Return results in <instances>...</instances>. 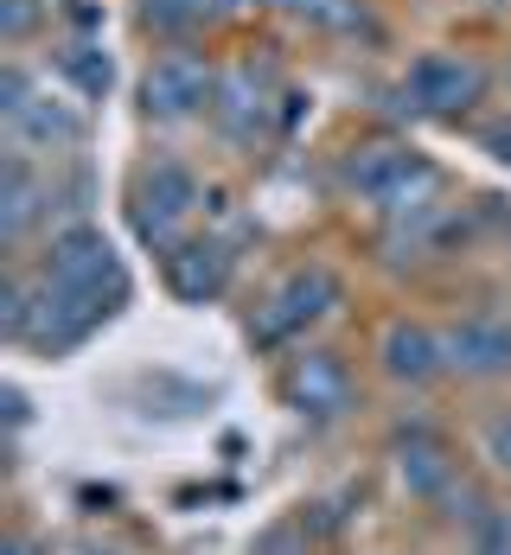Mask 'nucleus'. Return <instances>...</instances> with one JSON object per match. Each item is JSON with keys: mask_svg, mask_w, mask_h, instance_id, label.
<instances>
[{"mask_svg": "<svg viewBox=\"0 0 511 555\" xmlns=\"http://www.w3.org/2000/svg\"><path fill=\"white\" fill-rule=\"evenodd\" d=\"M345 307V281L327 269V262H307V269H294V275L256 307V320H250V345L256 351H282L294 338H307V326H320V320H333Z\"/></svg>", "mask_w": 511, "mask_h": 555, "instance_id": "7ed1b4c3", "label": "nucleus"}, {"mask_svg": "<svg viewBox=\"0 0 511 555\" xmlns=\"http://www.w3.org/2000/svg\"><path fill=\"white\" fill-rule=\"evenodd\" d=\"M205 205V185H199V172L186 167V160H141L135 172V185H128V223H135V236L154 249V256H173L179 243H186V223L192 211Z\"/></svg>", "mask_w": 511, "mask_h": 555, "instance_id": "f03ea898", "label": "nucleus"}, {"mask_svg": "<svg viewBox=\"0 0 511 555\" xmlns=\"http://www.w3.org/2000/svg\"><path fill=\"white\" fill-rule=\"evenodd\" d=\"M314 530H307V517L294 511V517H276V524H263L256 530V543H250V555H314Z\"/></svg>", "mask_w": 511, "mask_h": 555, "instance_id": "a211bd4d", "label": "nucleus"}, {"mask_svg": "<svg viewBox=\"0 0 511 555\" xmlns=\"http://www.w3.org/2000/svg\"><path fill=\"white\" fill-rule=\"evenodd\" d=\"M205 20V0H141V26L161 33V39H179Z\"/></svg>", "mask_w": 511, "mask_h": 555, "instance_id": "aec40b11", "label": "nucleus"}, {"mask_svg": "<svg viewBox=\"0 0 511 555\" xmlns=\"http://www.w3.org/2000/svg\"><path fill=\"white\" fill-rule=\"evenodd\" d=\"M7 422H13V428H26V422H33V409H26V389H20V384H7Z\"/></svg>", "mask_w": 511, "mask_h": 555, "instance_id": "5701e85b", "label": "nucleus"}, {"mask_svg": "<svg viewBox=\"0 0 511 555\" xmlns=\"http://www.w3.org/2000/svg\"><path fill=\"white\" fill-rule=\"evenodd\" d=\"M282 402L301 422H320L327 428V422H345L358 409V377H352V364H345L340 351L301 345L282 364Z\"/></svg>", "mask_w": 511, "mask_h": 555, "instance_id": "423d86ee", "label": "nucleus"}, {"mask_svg": "<svg viewBox=\"0 0 511 555\" xmlns=\"http://www.w3.org/2000/svg\"><path fill=\"white\" fill-rule=\"evenodd\" d=\"M480 460H486V473L493 479H511V409H486L480 415Z\"/></svg>", "mask_w": 511, "mask_h": 555, "instance_id": "6ab92c4d", "label": "nucleus"}, {"mask_svg": "<svg viewBox=\"0 0 511 555\" xmlns=\"http://www.w3.org/2000/svg\"><path fill=\"white\" fill-rule=\"evenodd\" d=\"M46 205H52V185H46L39 167L13 147L7 167H0V243H20L33 223L46 218Z\"/></svg>", "mask_w": 511, "mask_h": 555, "instance_id": "4468645a", "label": "nucleus"}, {"mask_svg": "<svg viewBox=\"0 0 511 555\" xmlns=\"http://www.w3.org/2000/svg\"><path fill=\"white\" fill-rule=\"evenodd\" d=\"M46 13H52V0H0V39H26Z\"/></svg>", "mask_w": 511, "mask_h": 555, "instance_id": "4be33fe9", "label": "nucleus"}, {"mask_svg": "<svg viewBox=\"0 0 511 555\" xmlns=\"http://www.w3.org/2000/svg\"><path fill=\"white\" fill-rule=\"evenodd\" d=\"M26 326H33V281L7 275V287H0V333L13 345H26Z\"/></svg>", "mask_w": 511, "mask_h": 555, "instance_id": "412c9836", "label": "nucleus"}, {"mask_svg": "<svg viewBox=\"0 0 511 555\" xmlns=\"http://www.w3.org/2000/svg\"><path fill=\"white\" fill-rule=\"evenodd\" d=\"M442 364L460 384H499V377H511V326L506 320H486V313L442 326Z\"/></svg>", "mask_w": 511, "mask_h": 555, "instance_id": "9d476101", "label": "nucleus"}, {"mask_svg": "<svg viewBox=\"0 0 511 555\" xmlns=\"http://www.w3.org/2000/svg\"><path fill=\"white\" fill-rule=\"evenodd\" d=\"M218 64L205 52H192V46H173L148 64V77H141V109L154 115V121H192V115L212 109V96H218Z\"/></svg>", "mask_w": 511, "mask_h": 555, "instance_id": "0eeeda50", "label": "nucleus"}, {"mask_svg": "<svg viewBox=\"0 0 511 555\" xmlns=\"http://www.w3.org/2000/svg\"><path fill=\"white\" fill-rule=\"evenodd\" d=\"M230 275H237V256H230L218 236H186L173 256H161V281L179 307H212L230 294Z\"/></svg>", "mask_w": 511, "mask_h": 555, "instance_id": "9b49d317", "label": "nucleus"}, {"mask_svg": "<svg viewBox=\"0 0 511 555\" xmlns=\"http://www.w3.org/2000/svg\"><path fill=\"white\" fill-rule=\"evenodd\" d=\"M282 96H288V90H282V77H276V64L237 57L225 77H218V96H212V121H218V134H225L230 147H256Z\"/></svg>", "mask_w": 511, "mask_h": 555, "instance_id": "6e6552de", "label": "nucleus"}, {"mask_svg": "<svg viewBox=\"0 0 511 555\" xmlns=\"http://www.w3.org/2000/svg\"><path fill=\"white\" fill-rule=\"evenodd\" d=\"M58 70H64V77H71L90 103H103V96L115 90V57L103 52L97 39H71V46L58 52Z\"/></svg>", "mask_w": 511, "mask_h": 555, "instance_id": "f3484780", "label": "nucleus"}, {"mask_svg": "<svg viewBox=\"0 0 511 555\" xmlns=\"http://www.w3.org/2000/svg\"><path fill=\"white\" fill-rule=\"evenodd\" d=\"M0 555H33V543H26V537H13V543H7Z\"/></svg>", "mask_w": 511, "mask_h": 555, "instance_id": "393cba45", "label": "nucleus"}, {"mask_svg": "<svg viewBox=\"0 0 511 555\" xmlns=\"http://www.w3.org/2000/svg\"><path fill=\"white\" fill-rule=\"evenodd\" d=\"M288 20H301V26H314V33H327V39H384V26L371 20V7L365 0H276Z\"/></svg>", "mask_w": 511, "mask_h": 555, "instance_id": "2eb2a0df", "label": "nucleus"}, {"mask_svg": "<svg viewBox=\"0 0 511 555\" xmlns=\"http://www.w3.org/2000/svg\"><path fill=\"white\" fill-rule=\"evenodd\" d=\"M0 115H7V128H13L20 147L71 154V147L90 141V115L77 109V103H64V96H52V90H33V77L20 64L0 70Z\"/></svg>", "mask_w": 511, "mask_h": 555, "instance_id": "20e7f679", "label": "nucleus"}, {"mask_svg": "<svg viewBox=\"0 0 511 555\" xmlns=\"http://www.w3.org/2000/svg\"><path fill=\"white\" fill-rule=\"evenodd\" d=\"M397 479L416 504L435 511L467 473H460V453L448 447L442 428H429V422H397Z\"/></svg>", "mask_w": 511, "mask_h": 555, "instance_id": "1a4fd4ad", "label": "nucleus"}, {"mask_svg": "<svg viewBox=\"0 0 511 555\" xmlns=\"http://www.w3.org/2000/svg\"><path fill=\"white\" fill-rule=\"evenodd\" d=\"M486 64L473 52H422L409 57V70H403V96H409V109L422 115H442V121H460V115H473L486 103Z\"/></svg>", "mask_w": 511, "mask_h": 555, "instance_id": "39448f33", "label": "nucleus"}, {"mask_svg": "<svg viewBox=\"0 0 511 555\" xmlns=\"http://www.w3.org/2000/svg\"><path fill=\"white\" fill-rule=\"evenodd\" d=\"M416 160H422V154H416V147H403V141H358V147L340 160V185L352 192V198L378 205V198H384V192H391Z\"/></svg>", "mask_w": 511, "mask_h": 555, "instance_id": "ddd939ff", "label": "nucleus"}, {"mask_svg": "<svg viewBox=\"0 0 511 555\" xmlns=\"http://www.w3.org/2000/svg\"><path fill=\"white\" fill-rule=\"evenodd\" d=\"M442 192H448V172L435 167V160H416V167L403 172L384 198H378V218H384V230H397V223L422 218L429 205H442Z\"/></svg>", "mask_w": 511, "mask_h": 555, "instance_id": "dca6fc26", "label": "nucleus"}, {"mask_svg": "<svg viewBox=\"0 0 511 555\" xmlns=\"http://www.w3.org/2000/svg\"><path fill=\"white\" fill-rule=\"evenodd\" d=\"M486 147H493V160L511 167V128H486Z\"/></svg>", "mask_w": 511, "mask_h": 555, "instance_id": "b1692460", "label": "nucleus"}, {"mask_svg": "<svg viewBox=\"0 0 511 555\" xmlns=\"http://www.w3.org/2000/svg\"><path fill=\"white\" fill-rule=\"evenodd\" d=\"M378 364H384V377L403 389H422L435 384V377H448V364H442V333H429V326H416V320H391L384 333H378Z\"/></svg>", "mask_w": 511, "mask_h": 555, "instance_id": "f8f14e48", "label": "nucleus"}, {"mask_svg": "<svg viewBox=\"0 0 511 555\" xmlns=\"http://www.w3.org/2000/svg\"><path fill=\"white\" fill-rule=\"evenodd\" d=\"M39 275L58 281L64 294H77L103 326L128 307V269H122V256L110 249V236H103L97 223H71V230H58L52 249H46V262H39Z\"/></svg>", "mask_w": 511, "mask_h": 555, "instance_id": "f257e3e1", "label": "nucleus"}]
</instances>
